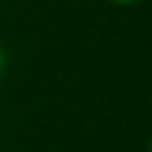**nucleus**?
I'll list each match as a JSON object with an SVG mask.
<instances>
[{
	"label": "nucleus",
	"mask_w": 152,
	"mask_h": 152,
	"mask_svg": "<svg viewBox=\"0 0 152 152\" xmlns=\"http://www.w3.org/2000/svg\"><path fill=\"white\" fill-rule=\"evenodd\" d=\"M112 2H119V5H131V2H138V0H112Z\"/></svg>",
	"instance_id": "2"
},
{
	"label": "nucleus",
	"mask_w": 152,
	"mask_h": 152,
	"mask_svg": "<svg viewBox=\"0 0 152 152\" xmlns=\"http://www.w3.org/2000/svg\"><path fill=\"white\" fill-rule=\"evenodd\" d=\"M147 152H152V140H150V147H147Z\"/></svg>",
	"instance_id": "3"
},
{
	"label": "nucleus",
	"mask_w": 152,
	"mask_h": 152,
	"mask_svg": "<svg viewBox=\"0 0 152 152\" xmlns=\"http://www.w3.org/2000/svg\"><path fill=\"white\" fill-rule=\"evenodd\" d=\"M2 69H5V52H2V48H0V74H2Z\"/></svg>",
	"instance_id": "1"
}]
</instances>
